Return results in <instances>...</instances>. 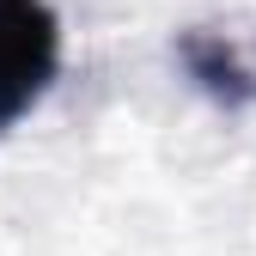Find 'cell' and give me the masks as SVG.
<instances>
[{
    "instance_id": "obj_1",
    "label": "cell",
    "mask_w": 256,
    "mask_h": 256,
    "mask_svg": "<svg viewBox=\"0 0 256 256\" xmlns=\"http://www.w3.org/2000/svg\"><path fill=\"white\" fill-rule=\"evenodd\" d=\"M61 74V18L49 0H0V134L30 116Z\"/></svg>"
},
{
    "instance_id": "obj_2",
    "label": "cell",
    "mask_w": 256,
    "mask_h": 256,
    "mask_svg": "<svg viewBox=\"0 0 256 256\" xmlns=\"http://www.w3.org/2000/svg\"><path fill=\"white\" fill-rule=\"evenodd\" d=\"M177 55H183L189 80H196V86L208 92V98H220V104H244V98H250L238 55H232L226 43H220V37H202V30H189V37L177 43Z\"/></svg>"
}]
</instances>
